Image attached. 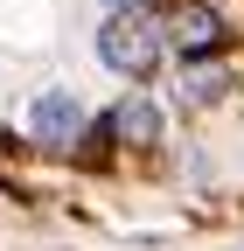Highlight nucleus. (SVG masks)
<instances>
[{
	"instance_id": "7ed1b4c3",
	"label": "nucleus",
	"mask_w": 244,
	"mask_h": 251,
	"mask_svg": "<svg viewBox=\"0 0 244 251\" xmlns=\"http://www.w3.org/2000/svg\"><path fill=\"white\" fill-rule=\"evenodd\" d=\"M28 133H35L42 147H77L84 140V105L70 98V91H42V98L28 105Z\"/></svg>"
},
{
	"instance_id": "423d86ee",
	"label": "nucleus",
	"mask_w": 244,
	"mask_h": 251,
	"mask_svg": "<svg viewBox=\"0 0 244 251\" xmlns=\"http://www.w3.org/2000/svg\"><path fill=\"white\" fill-rule=\"evenodd\" d=\"M126 7H146V0H105V14H126Z\"/></svg>"
},
{
	"instance_id": "20e7f679",
	"label": "nucleus",
	"mask_w": 244,
	"mask_h": 251,
	"mask_svg": "<svg viewBox=\"0 0 244 251\" xmlns=\"http://www.w3.org/2000/svg\"><path fill=\"white\" fill-rule=\"evenodd\" d=\"M105 133H112L119 147H161L168 119H161V105H154V98H119V105H112V119H105Z\"/></svg>"
},
{
	"instance_id": "39448f33",
	"label": "nucleus",
	"mask_w": 244,
	"mask_h": 251,
	"mask_svg": "<svg viewBox=\"0 0 244 251\" xmlns=\"http://www.w3.org/2000/svg\"><path fill=\"white\" fill-rule=\"evenodd\" d=\"M223 91H230V70H189L181 77V98L189 105H217Z\"/></svg>"
},
{
	"instance_id": "f03ea898",
	"label": "nucleus",
	"mask_w": 244,
	"mask_h": 251,
	"mask_svg": "<svg viewBox=\"0 0 244 251\" xmlns=\"http://www.w3.org/2000/svg\"><path fill=\"white\" fill-rule=\"evenodd\" d=\"M230 42V21L209 7V0H181V7L168 14V49H181L189 63H202V56H217Z\"/></svg>"
},
{
	"instance_id": "f257e3e1",
	"label": "nucleus",
	"mask_w": 244,
	"mask_h": 251,
	"mask_svg": "<svg viewBox=\"0 0 244 251\" xmlns=\"http://www.w3.org/2000/svg\"><path fill=\"white\" fill-rule=\"evenodd\" d=\"M168 56V28L146 14V7H126V14H105L98 28V63L119 77H154Z\"/></svg>"
}]
</instances>
